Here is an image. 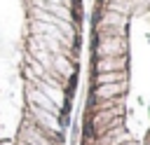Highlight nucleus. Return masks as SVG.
Wrapping results in <instances>:
<instances>
[{"label": "nucleus", "mask_w": 150, "mask_h": 145, "mask_svg": "<svg viewBox=\"0 0 150 145\" xmlns=\"http://www.w3.org/2000/svg\"><path fill=\"white\" fill-rule=\"evenodd\" d=\"M77 19V0H0V145H66Z\"/></svg>", "instance_id": "obj_1"}]
</instances>
